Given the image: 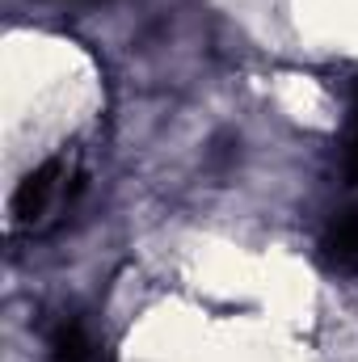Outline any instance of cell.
<instances>
[{"mask_svg": "<svg viewBox=\"0 0 358 362\" xmlns=\"http://www.w3.org/2000/svg\"><path fill=\"white\" fill-rule=\"evenodd\" d=\"M346 169L358 181V93H354V127H350V148H346Z\"/></svg>", "mask_w": 358, "mask_h": 362, "instance_id": "cell-4", "label": "cell"}, {"mask_svg": "<svg viewBox=\"0 0 358 362\" xmlns=\"http://www.w3.org/2000/svg\"><path fill=\"white\" fill-rule=\"evenodd\" d=\"M325 253L342 270H358V211H346L342 219H333V228L325 236Z\"/></svg>", "mask_w": 358, "mask_h": 362, "instance_id": "cell-2", "label": "cell"}, {"mask_svg": "<svg viewBox=\"0 0 358 362\" xmlns=\"http://www.w3.org/2000/svg\"><path fill=\"white\" fill-rule=\"evenodd\" d=\"M47 362H89V337L81 320H59L47 346Z\"/></svg>", "mask_w": 358, "mask_h": 362, "instance_id": "cell-3", "label": "cell"}, {"mask_svg": "<svg viewBox=\"0 0 358 362\" xmlns=\"http://www.w3.org/2000/svg\"><path fill=\"white\" fill-rule=\"evenodd\" d=\"M59 177H64V160H47L42 169H34L30 177L17 185V194H13V219H17V223L38 219V215L47 211V202L55 198Z\"/></svg>", "mask_w": 358, "mask_h": 362, "instance_id": "cell-1", "label": "cell"}]
</instances>
